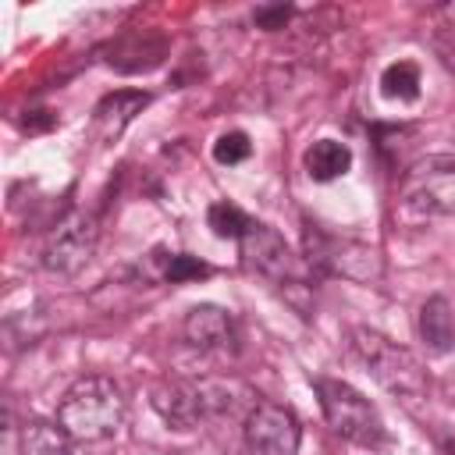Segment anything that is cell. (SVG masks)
I'll return each mask as SVG.
<instances>
[{"instance_id": "obj_1", "label": "cell", "mask_w": 455, "mask_h": 455, "mask_svg": "<svg viewBox=\"0 0 455 455\" xmlns=\"http://www.w3.org/2000/svg\"><path fill=\"white\" fill-rule=\"evenodd\" d=\"M121 419H124V395L117 380L103 373L78 377L57 405V423L71 441H82V444L114 437Z\"/></svg>"}, {"instance_id": "obj_2", "label": "cell", "mask_w": 455, "mask_h": 455, "mask_svg": "<svg viewBox=\"0 0 455 455\" xmlns=\"http://www.w3.org/2000/svg\"><path fill=\"white\" fill-rule=\"evenodd\" d=\"M352 352L370 370V377L391 391L395 398H419L427 395V370L423 363L398 341L384 338L370 327H352Z\"/></svg>"}, {"instance_id": "obj_3", "label": "cell", "mask_w": 455, "mask_h": 455, "mask_svg": "<svg viewBox=\"0 0 455 455\" xmlns=\"http://www.w3.org/2000/svg\"><path fill=\"white\" fill-rule=\"evenodd\" d=\"M398 213L405 220L455 213V153H430L405 167L398 185Z\"/></svg>"}, {"instance_id": "obj_4", "label": "cell", "mask_w": 455, "mask_h": 455, "mask_svg": "<svg viewBox=\"0 0 455 455\" xmlns=\"http://www.w3.org/2000/svg\"><path fill=\"white\" fill-rule=\"evenodd\" d=\"M313 387H316L323 419L338 437H345L352 444H363V448L384 444V419L363 391H355L352 384L334 380V377H316Z\"/></svg>"}, {"instance_id": "obj_5", "label": "cell", "mask_w": 455, "mask_h": 455, "mask_svg": "<svg viewBox=\"0 0 455 455\" xmlns=\"http://www.w3.org/2000/svg\"><path fill=\"white\" fill-rule=\"evenodd\" d=\"M96 242H100V224H96V217L85 213V210H75V213L60 217L57 228L50 231L46 249H43V267H46L50 274L71 277V274H78V270L92 259Z\"/></svg>"}, {"instance_id": "obj_6", "label": "cell", "mask_w": 455, "mask_h": 455, "mask_svg": "<svg viewBox=\"0 0 455 455\" xmlns=\"http://www.w3.org/2000/svg\"><path fill=\"white\" fill-rule=\"evenodd\" d=\"M302 427L291 409L274 402H256L245 416V444L252 455H299Z\"/></svg>"}, {"instance_id": "obj_7", "label": "cell", "mask_w": 455, "mask_h": 455, "mask_svg": "<svg viewBox=\"0 0 455 455\" xmlns=\"http://www.w3.org/2000/svg\"><path fill=\"white\" fill-rule=\"evenodd\" d=\"M306 259L320 267L323 274H345L359 281L377 274V249L348 242V238H331L316 224H306Z\"/></svg>"}, {"instance_id": "obj_8", "label": "cell", "mask_w": 455, "mask_h": 455, "mask_svg": "<svg viewBox=\"0 0 455 455\" xmlns=\"http://www.w3.org/2000/svg\"><path fill=\"white\" fill-rule=\"evenodd\" d=\"M103 64L121 71V75H139V71H153L164 64L167 57V36L156 28H124L121 36H114L110 43H103L100 50Z\"/></svg>"}, {"instance_id": "obj_9", "label": "cell", "mask_w": 455, "mask_h": 455, "mask_svg": "<svg viewBox=\"0 0 455 455\" xmlns=\"http://www.w3.org/2000/svg\"><path fill=\"white\" fill-rule=\"evenodd\" d=\"M238 245H242V259H245L256 274L270 277L274 284H288V274H291V252H288L284 238H281L270 224L252 220V228L238 238Z\"/></svg>"}, {"instance_id": "obj_10", "label": "cell", "mask_w": 455, "mask_h": 455, "mask_svg": "<svg viewBox=\"0 0 455 455\" xmlns=\"http://www.w3.org/2000/svg\"><path fill=\"white\" fill-rule=\"evenodd\" d=\"M185 338L203 352H235V320L213 302L192 306L185 316Z\"/></svg>"}, {"instance_id": "obj_11", "label": "cell", "mask_w": 455, "mask_h": 455, "mask_svg": "<svg viewBox=\"0 0 455 455\" xmlns=\"http://www.w3.org/2000/svg\"><path fill=\"white\" fill-rule=\"evenodd\" d=\"M153 409L174 430H192L199 423V416L206 412L203 395H199V384H185V380H164V384H156L153 387Z\"/></svg>"}, {"instance_id": "obj_12", "label": "cell", "mask_w": 455, "mask_h": 455, "mask_svg": "<svg viewBox=\"0 0 455 455\" xmlns=\"http://www.w3.org/2000/svg\"><path fill=\"white\" fill-rule=\"evenodd\" d=\"M146 103H149V92H142V89H114V92H107L96 103V110H92V132H96V139L100 142H114L132 124V117L142 114Z\"/></svg>"}, {"instance_id": "obj_13", "label": "cell", "mask_w": 455, "mask_h": 455, "mask_svg": "<svg viewBox=\"0 0 455 455\" xmlns=\"http://www.w3.org/2000/svg\"><path fill=\"white\" fill-rule=\"evenodd\" d=\"M416 331H419V341L430 355H448L455 348V316H451V306L444 295H430L419 306Z\"/></svg>"}, {"instance_id": "obj_14", "label": "cell", "mask_w": 455, "mask_h": 455, "mask_svg": "<svg viewBox=\"0 0 455 455\" xmlns=\"http://www.w3.org/2000/svg\"><path fill=\"white\" fill-rule=\"evenodd\" d=\"M302 167L313 181H334L341 174H348L352 167V149L338 139H316L306 153H302Z\"/></svg>"}, {"instance_id": "obj_15", "label": "cell", "mask_w": 455, "mask_h": 455, "mask_svg": "<svg viewBox=\"0 0 455 455\" xmlns=\"http://www.w3.org/2000/svg\"><path fill=\"white\" fill-rule=\"evenodd\" d=\"M21 455H71V437L60 423L32 419L21 427Z\"/></svg>"}, {"instance_id": "obj_16", "label": "cell", "mask_w": 455, "mask_h": 455, "mask_svg": "<svg viewBox=\"0 0 455 455\" xmlns=\"http://www.w3.org/2000/svg\"><path fill=\"white\" fill-rule=\"evenodd\" d=\"M419 85H423V78H419V64L416 60H395L380 75V92L387 100H398V103L419 100Z\"/></svg>"}, {"instance_id": "obj_17", "label": "cell", "mask_w": 455, "mask_h": 455, "mask_svg": "<svg viewBox=\"0 0 455 455\" xmlns=\"http://www.w3.org/2000/svg\"><path fill=\"white\" fill-rule=\"evenodd\" d=\"M206 224L213 228L217 238H242V235L252 228V217L242 213L235 203L220 199V203H213V206L206 210Z\"/></svg>"}, {"instance_id": "obj_18", "label": "cell", "mask_w": 455, "mask_h": 455, "mask_svg": "<svg viewBox=\"0 0 455 455\" xmlns=\"http://www.w3.org/2000/svg\"><path fill=\"white\" fill-rule=\"evenodd\" d=\"M210 274H213V267L203 263V259H196V256H188V252H171V256L164 259V270H160V277L171 281V284L199 281V277H210Z\"/></svg>"}, {"instance_id": "obj_19", "label": "cell", "mask_w": 455, "mask_h": 455, "mask_svg": "<svg viewBox=\"0 0 455 455\" xmlns=\"http://www.w3.org/2000/svg\"><path fill=\"white\" fill-rule=\"evenodd\" d=\"M249 153H252V142H249L245 132H224V135L213 142V160H217V164H228V167L249 160Z\"/></svg>"}, {"instance_id": "obj_20", "label": "cell", "mask_w": 455, "mask_h": 455, "mask_svg": "<svg viewBox=\"0 0 455 455\" xmlns=\"http://www.w3.org/2000/svg\"><path fill=\"white\" fill-rule=\"evenodd\" d=\"M291 14H295L291 4H263V7L252 11V21H256V28H263V32H277V28H284V25L291 21Z\"/></svg>"}]
</instances>
